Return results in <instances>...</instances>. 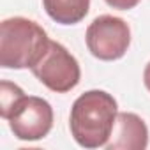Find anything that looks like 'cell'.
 <instances>
[{
    "label": "cell",
    "instance_id": "obj_8",
    "mask_svg": "<svg viewBox=\"0 0 150 150\" xmlns=\"http://www.w3.org/2000/svg\"><path fill=\"white\" fill-rule=\"evenodd\" d=\"M23 96H25V92H23L18 85H14V83L4 80L2 83H0V117L6 120L7 115H9V111L13 110V106H14Z\"/></svg>",
    "mask_w": 150,
    "mask_h": 150
},
{
    "label": "cell",
    "instance_id": "obj_6",
    "mask_svg": "<svg viewBox=\"0 0 150 150\" xmlns=\"http://www.w3.org/2000/svg\"><path fill=\"white\" fill-rule=\"evenodd\" d=\"M148 146V127L141 117L136 113H118L108 150H143Z\"/></svg>",
    "mask_w": 150,
    "mask_h": 150
},
{
    "label": "cell",
    "instance_id": "obj_4",
    "mask_svg": "<svg viewBox=\"0 0 150 150\" xmlns=\"http://www.w3.org/2000/svg\"><path fill=\"white\" fill-rule=\"evenodd\" d=\"M85 42L96 58L104 62L118 60L131 44V28L122 18L103 14L88 25Z\"/></svg>",
    "mask_w": 150,
    "mask_h": 150
},
{
    "label": "cell",
    "instance_id": "obj_10",
    "mask_svg": "<svg viewBox=\"0 0 150 150\" xmlns=\"http://www.w3.org/2000/svg\"><path fill=\"white\" fill-rule=\"evenodd\" d=\"M143 83H145V87L150 90V62L146 64V67H145V71H143Z\"/></svg>",
    "mask_w": 150,
    "mask_h": 150
},
{
    "label": "cell",
    "instance_id": "obj_5",
    "mask_svg": "<svg viewBox=\"0 0 150 150\" xmlns=\"http://www.w3.org/2000/svg\"><path fill=\"white\" fill-rule=\"evenodd\" d=\"M6 120L18 139L37 141L48 136L53 127V108L42 97L23 96L13 106Z\"/></svg>",
    "mask_w": 150,
    "mask_h": 150
},
{
    "label": "cell",
    "instance_id": "obj_2",
    "mask_svg": "<svg viewBox=\"0 0 150 150\" xmlns=\"http://www.w3.org/2000/svg\"><path fill=\"white\" fill-rule=\"evenodd\" d=\"M50 46L46 30L23 16L0 25V65L4 69H32Z\"/></svg>",
    "mask_w": 150,
    "mask_h": 150
},
{
    "label": "cell",
    "instance_id": "obj_7",
    "mask_svg": "<svg viewBox=\"0 0 150 150\" xmlns=\"http://www.w3.org/2000/svg\"><path fill=\"white\" fill-rule=\"evenodd\" d=\"M46 14L60 25L80 23L90 9V0H42Z\"/></svg>",
    "mask_w": 150,
    "mask_h": 150
},
{
    "label": "cell",
    "instance_id": "obj_9",
    "mask_svg": "<svg viewBox=\"0 0 150 150\" xmlns=\"http://www.w3.org/2000/svg\"><path fill=\"white\" fill-rule=\"evenodd\" d=\"M104 2H106L110 7H113V9H118V11H129V9H132V7L138 6L139 0H104Z\"/></svg>",
    "mask_w": 150,
    "mask_h": 150
},
{
    "label": "cell",
    "instance_id": "obj_3",
    "mask_svg": "<svg viewBox=\"0 0 150 150\" xmlns=\"http://www.w3.org/2000/svg\"><path fill=\"white\" fill-rule=\"evenodd\" d=\"M34 76L51 92L65 94L80 83L81 69L78 60L60 42L50 41L41 60L30 69Z\"/></svg>",
    "mask_w": 150,
    "mask_h": 150
},
{
    "label": "cell",
    "instance_id": "obj_1",
    "mask_svg": "<svg viewBox=\"0 0 150 150\" xmlns=\"http://www.w3.org/2000/svg\"><path fill=\"white\" fill-rule=\"evenodd\" d=\"M118 115L117 101L104 90H88L74 101L69 117L71 134L83 148L106 146Z\"/></svg>",
    "mask_w": 150,
    "mask_h": 150
}]
</instances>
